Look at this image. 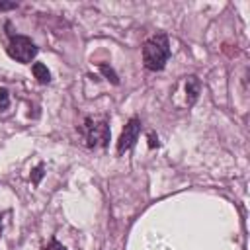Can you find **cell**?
Returning <instances> with one entry per match:
<instances>
[{"label": "cell", "mask_w": 250, "mask_h": 250, "mask_svg": "<svg viewBox=\"0 0 250 250\" xmlns=\"http://www.w3.org/2000/svg\"><path fill=\"white\" fill-rule=\"evenodd\" d=\"M100 66V70H102V74L111 82V84H119V78H117V74H115V70L109 66V64H105V62H100L98 64Z\"/></svg>", "instance_id": "7"}, {"label": "cell", "mask_w": 250, "mask_h": 250, "mask_svg": "<svg viewBox=\"0 0 250 250\" xmlns=\"http://www.w3.org/2000/svg\"><path fill=\"white\" fill-rule=\"evenodd\" d=\"M139 133H141V121L137 117H131L125 125V129L121 131L119 141H117V154H123L125 150L133 148L137 139H139Z\"/></svg>", "instance_id": "4"}, {"label": "cell", "mask_w": 250, "mask_h": 250, "mask_svg": "<svg viewBox=\"0 0 250 250\" xmlns=\"http://www.w3.org/2000/svg\"><path fill=\"white\" fill-rule=\"evenodd\" d=\"M10 105V94L6 88H0V111H6Z\"/></svg>", "instance_id": "8"}, {"label": "cell", "mask_w": 250, "mask_h": 250, "mask_svg": "<svg viewBox=\"0 0 250 250\" xmlns=\"http://www.w3.org/2000/svg\"><path fill=\"white\" fill-rule=\"evenodd\" d=\"M201 94V82L197 76H188L186 80V100H188V105H193L197 102Z\"/></svg>", "instance_id": "5"}, {"label": "cell", "mask_w": 250, "mask_h": 250, "mask_svg": "<svg viewBox=\"0 0 250 250\" xmlns=\"http://www.w3.org/2000/svg\"><path fill=\"white\" fill-rule=\"evenodd\" d=\"M148 146H150V148L158 146V137H154V135H148Z\"/></svg>", "instance_id": "12"}, {"label": "cell", "mask_w": 250, "mask_h": 250, "mask_svg": "<svg viewBox=\"0 0 250 250\" xmlns=\"http://www.w3.org/2000/svg\"><path fill=\"white\" fill-rule=\"evenodd\" d=\"M80 131H82V137H84L86 146H90V148L105 146L107 141H109V125L104 119L86 117L84 123H82V127H80Z\"/></svg>", "instance_id": "2"}, {"label": "cell", "mask_w": 250, "mask_h": 250, "mask_svg": "<svg viewBox=\"0 0 250 250\" xmlns=\"http://www.w3.org/2000/svg\"><path fill=\"white\" fill-rule=\"evenodd\" d=\"M18 4L16 2H0V12H8V10H16Z\"/></svg>", "instance_id": "10"}, {"label": "cell", "mask_w": 250, "mask_h": 250, "mask_svg": "<svg viewBox=\"0 0 250 250\" xmlns=\"http://www.w3.org/2000/svg\"><path fill=\"white\" fill-rule=\"evenodd\" d=\"M31 70H33V76H35L41 84H49V82H51V72H49V68H47L43 62H33Z\"/></svg>", "instance_id": "6"}, {"label": "cell", "mask_w": 250, "mask_h": 250, "mask_svg": "<svg viewBox=\"0 0 250 250\" xmlns=\"http://www.w3.org/2000/svg\"><path fill=\"white\" fill-rule=\"evenodd\" d=\"M45 250H66V248H64V246H62V244L59 242V240H55V238H53V240L49 242V246H47Z\"/></svg>", "instance_id": "11"}, {"label": "cell", "mask_w": 250, "mask_h": 250, "mask_svg": "<svg viewBox=\"0 0 250 250\" xmlns=\"http://www.w3.org/2000/svg\"><path fill=\"white\" fill-rule=\"evenodd\" d=\"M0 229H2V221H0Z\"/></svg>", "instance_id": "13"}, {"label": "cell", "mask_w": 250, "mask_h": 250, "mask_svg": "<svg viewBox=\"0 0 250 250\" xmlns=\"http://www.w3.org/2000/svg\"><path fill=\"white\" fill-rule=\"evenodd\" d=\"M170 59V43L166 33H156L143 43V64L146 70H162Z\"/></svg>", "instance_id": "1"}, {"label": "cell", "mask_w": 250, "mask_h": 250, "mask_svg": "<svg viewBox=\"0 0 250 250\" xmlns=\"http://www.w3.org/2000/svg\"><path fill=\"white\" fill-rule=\"evenodd\" d=\"M37 51H39L37 45H35L29 37H25V35H12V37H10V43H8V47H6V53H8L14 61L23 62V64L31 62V61L35 59Z\"/></svg>", "instance_id": "3"}, {"label": "cell", "mask_w": 250, "mask_h": 250, "mask_svg": "<svg viewBox=\"0 0 250 250\" xmlns=\"http://www.w3.org/2000/svg\"><path fill=\"white\" fill-rule=\"evenodd\" d=\"M41 178H43V164H37L31 172V180H33V184H39Z\"/></svg>", "instance_id": "9"}]
</instances>
